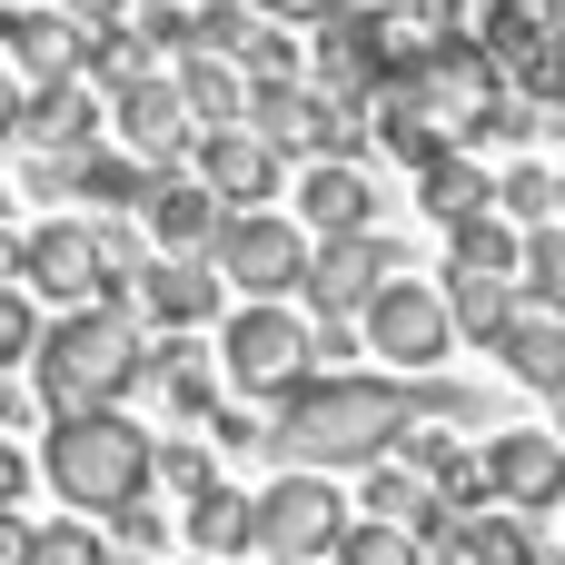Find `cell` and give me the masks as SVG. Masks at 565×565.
I'll use <instances>...</instances> for the list:
<instances>
[{"label":"cell","mask_w":565,"mask_h":565,"mask_svg":"<svg viewBox=\"0 0 565 565\" xmlns=\"http://www.w3.org/2000/svg\"><path fill=\"white\" fill-rule=\"evenodd\" d=\"M30 497V457H20V437H0V507H20Z\"/></svg>","instance_id":"cell-46"},{"label":"cell","mask_w":565,"mask_h":565,"mask_svg":"<svg viewBox=\"0 0 565 565\" xmlns=\"http://www.w3.org/2000/svg\"><path fill=\"white\" fill-rule=\"evenodd\" d=\"M179 536H189V556H248L258 546V497L248 487H199L189 507H179Z\"/></svg>","instance_id":"cell-21"},{"label":"cell","mask_w":565,"mask_h":565,"mask_svg":"<svg viewBox=\"0 0 565 565\" xmlns=\"http://www.w3.org/2000/svg\"><path fill=\"white\" fill-rule=\"evenodd\" d=\"M30 546H40V526L20 507H0V565H30Z\"/></svg>","instance_id":"cell-45"},{"label":"cell","mask_w":565,"mask_h":565,"mask_svg":"<svg viewBox=\"0 0 565 565\" xmlns=\"http://www.w3.org/2000/svg\"><path fill=\"white\" fill-rule=\"evenodd\" d=\"M149 70H159V50H149V40L129 30V20L89 30V60H79V79H89V89H109V99H119V89H139Z\"/></svg>","instance_id":"cell-30"},{"label":"cell","mask_w":565,"mask_h":565,"mask_svg":"<svg viewBox=\"0 0 565 565\" xmlns=\"http://www.w3.org/2000/svg\"><path fill=\"white\" fill-rule=\"evenodd\" d=\"M298 228L308 238H358L377 228V189L358 159H298Z\"/></svg>","instance_id":"cell-18"},{"label":"cell","mask_w":565,"mask_h":565,"mask_svg":"<svg viewBox=\"0 0 565 565\" xmlns=\"http://www.w3.org/2000/svg\"><path fill=\"white\" fill-rule=\"evenodd\" d=\"M189 179H199L218 209H268L278 179H288V159H278L258 129H199V139H189Z\"/></svg>","instance_id":"cell-14"},{"label":"cell","mask_w":565,"mask_h":565,"mask_svg":"<svg viewBox=\"0 0 565 565\" xmlns=\"http://www.w3.org/2000/svg\"><path fill=\"white\" fill-rule=\"evenodd\" d=\"M556 189H565V159H556Z\"/></svg>","instance_id":"cell-51"},{"label":"cell","mask_w":565,"mask_h":565,"mask_svg":"<svg viewBox=\"0 0 565 565\" xmlns=\"http://www.w3.org/2000/svg\"><path fill=\"white\" fill-rule=\"evenodd\" d=\"M328 565H427V536H407L387 516H348V536L328 546Z\"/></svg>","instance_id":"cell-33"},{"label":"cell","mask_w":565,"mask_h":565,"mask_svg":"<svg viewBox=\"0 0 565 565\" xmlns=\"http://www.w3.org/2000/svg\"><path fill=\"white\" fill-rule=\"evenodd\" d=\"M497 358H507V377H516V387L565 397V318H556V308H516V318H507V338H497Z\"/></svg>","instance_id":"cell-23"},{"label":"cell","mask_w":565,"mask_h":565,"mask_svg":"<svg viewBox=\"0 0 565 565\" xmlns=\"http://www.w3.org/2000/svg\"><path fill=\"white\" fill-rule=\"evenodd\" d=\"M159 189V159H139V149H79L70 159V199H89V209H139Z\"/></svg>","instance_id":"cell-26"},{"label":"cell","mask_w":565,"mask_h":565,"mask_svg":"<svg viewBox=\"0 0 565 565\" xmlns=\"http://www.w3.org/2000/svg\"><path fill=\"white\" fill-rule=\"evenodd\" d=\"M129 30H139V40L179 70V60L199 50V0H149V10H129Z\"/></svg>","instance_id":"cell-35"},{"label":"cell","mask_w":565,"mask_h":565,"mask_svg":"<svg viewBox=\"0 0 565 565\" xmlns=\"http://www.w3.org/2000/svg\"><path fill=\"white\" fill-rule=\"evenodd\" d=\"M199 487H218V477H209V447H189V437H169V447H159V497H179V507H189Z\"/></svg>","instance_id":"cell-39"},{"label":"cell","mask_w":565,"mask_h":565,"mask_svg":"<svg viewBox=\"0 0 565 565\" xmlns=\"http://www.w3.org/2000/svg\"><path fill=\"white\" fill-rule=\"evenodd\" d=\"M407 179H417V209H427L437 228H457V218L497 209V179H487V159H477V149H447V159H427V169H407Z\"/></svg>","instance_id":"cell-25"},{"label":"cell","mask_w":565,"mask_h":565,"mask_svg":"<svg viewBox=\"0 0 565 565\" xmlns=\"http://www.w3.org/2000/svg\"><path fill=\"white\" fill-rule=\"evenodd\" d=\"M268 30V10L258 0H199V50H218V60H248V40Z\"/></svg>","instance_id":"cell-36"},{"label":"cell","mask_w":565,"mask_h":565,"mask_svg":"<svg viewBox=\"0 0 565 565\" xmlns=\"http://www.w3.org/2000/svg\"><path fill=\"white\" fill-rule=\"evenodd\" d=\"M189 565H218V556H189Z\"/></svg>","instance_id":"cell-52"},{"label":"cell","mask_w":565,"mask_h":565,"mask_svg":"<svg viewBox=\"0 0 565 565\" xmlns=\"http://www.w3.org/2000/svg\"><path fill=\"white\" fill-rule=\"evenodd\" d=\"M358 338H367V358H387L397 377H427V367H437V358L457 348V318H447V288H437V278H387V288L367 298Z\"/></svg>","instance_id":"cell-10"},{"label":"cell","mask_w":565,"mask_h":565,"mask_svg":"<svg viewBox=\"0 0 565 565\" xmlns=\"http://www.w3.org/2000/svg\"><path fill=\"white\" fill-rule=\"evenodd\" d=\"M218 377H228V397L278 407L298 377H318V338H308V318H298L288 298H238L228 328H218Z\"/></svg>","instance_id":"cell-5"},{"label":"cell","mask_w":565,"mask_h":565,"mask_svg":"<svg viewBox=\"0 0 565 565\" xmlns=\"http://www.w3.org/2000/svg\"><path fill=\"white\" fill-rule=\"evenodd\" d=\"M0 278H20V238H10V218H0Z\"/></svg>","instance_id":"cell-48"},{"label":"cell","mask_w":565,"mask_h":565,"mask_svg":"<svg viewBox=\"0 0 565 565\" xmlns=\"http://www.w3.org/2000/svg\"><path fill=\"white\" fill-rule=\"evenodd\" d=\"M119 258H109V228L99 218H40V228H20V288L30 298H50V308H99V298H119Z\"/></svg>","instance_id":"cell-7"},{"label":"cell","mask_w":565,"mask_h":565,"mask_svg":"<svg viewBox=\"0 0 565 565\" xmlns=\"http://www.w3.org/2000/svg\"><path fill=\"white\" fill-rule=\"evenodd\" d=\"M387 278H407V258H397L377 228H358V238H318L298 298H308V318H367V298H377Z\"/></svg>","instance_id":"cell-13"},{"label":"cell","mask_w":565,"mask_h":565,"mask_svg":"<svg viewBox=\"0 0 565 565\" xmlns=\"http://www.w3.org/2000/svg\"><path fill=\"white\" fill-rule=\"evenodd\" d=\"M477 40H487V60L507 70L516 99L565 109V0H487Z\"/></svg>","instance_id":"cell-9"},{"label":"cell","mask_w":565,"mask_h":565,"mask_svg":"<svg viewBox=\"0 0 565 565\" xmlns=\"http://www.w3.org/2000/svg\"><path fill=\"white\" fill-rule=\"evenodd\" d=\"M348 536V497L318 467H288L278 487H258V556H328Z\"/></svg>","instance_id":"cell-11"},{"label":"cell","mask_w":565,"mask_h":565,"mask_svg":"<svg viewBox=\"0 0 565 565\" xmlns=\"http://www.w3.org/2000/svg\"><path fill=\"white\" fill-rule=\"evenodd\" d=\"M258 565H328V556H258Z\"/></svg>","instance_id":"cell-49"},{"label":"cell","mask_w":565,"mask_h":565,"mask_svg":"<svg viewBox=\"0 0 565 565\" xmlns=\"http://www.w3.org/2000/svg\"><path fill=\"white\" fill-rule=\"evenodd\" d=\"M0 40H10V70L40 89V79H79V60H89V30L70 20V10H50V0H10L0 10Z\"/></svg>","instance_id":"cell-17"},{"label":"cell","mask_w":565,"mask_h":565,"mask_svg":"<svg viewBox=\"0 0 565 565\" xmlns=\"http://www.w3.org/2000/svg\"><path fill=\"white\" fill-rule=\"evenodd\" d=\"M417 50V30L397 20V0H358V10H338V20H318V40H308V79L328 89V99H377V79L397 70Z\"/></svg>","instance_id":"cell-6"},{"label":"cell","mask_w":565,"mask_h":565,"mask_svg":"<svg viewBox=\"0 0 565 565\" xmlns=\"http://www.w3.org/2000/svg\"><path fill=\"white\" fill-rule=\"evenodd\" d=\"M20 119H30V79H20V70H0V149L20 139Z\"/></svg>","instance_id":"cell-44"},{"label":"cell","mask_w":565,"mask_h":565,"mask_svg":"<svg viewBox=\"0 0 565 565\" xmlns=\"http://www.w3.org/2000/svg\"><path fill=\"white\" fill-rule=\"evenodd\" d=\"M447 268H487V278H516V268H526V228H507L497 209H477V218H457V228H447Z\"/></svg>","instance_id":"cell-29"},{"label":"cell","mask_w":565,"mask_h":565,"mask_svg":"<svg viewBox=\"0 0 565 565\" xmlns=\"http://www.w3.org/2000/svg\"><path fill=\"white\" fill-rule=\"evenodd\" d=\"M30 387L50 417H89V407H119L129 387H149V338L129 328L119 298L99 308H60L40 328V358H30Z\"/></svg>","instance_id":"cell-3"},{"label":"cell","mask_w":565,"mask_h":565,"mask_svg":"<svg viewBox=\"0 0 565 565\" xmlns=\"http://www.w3.org/2000/svg\"><path fill=\"white\" fill-rule=\"evenodd\" d=\"M30 565H109L99 516H50V526H40V546H30Z\"/></svg>","instance_id":"cell-38"},{"label":"cell","mask_w":565,"mask_h":565,"mask_svg":"<svg viewBox=\"0 0 565 565\" xmlns=\"http://www.w3.org/2000/svg\"><path fill=\"white\" fill-rule=\"evenodd\" d=\"M308 338H318V367L358 358V318H308Z\"/></svg>","instance_id":"cell-41"},{"label":"cell","mask_w":565,"mask_h":565,"mask_svg":"<svg viewBox=\"0 0 565 565\" xmlns=\"http://www.w3.org/2000/svg\"><path fill=\"white\" fill-rule=\"evenodd\" d=\"M0 218H10V199H0Z\"/></svg>","instance_id":"cell-53"},{"label":"cell","mask_w":565,"mask_h":565,"mask_svg":"<svg viewBox=\"0 0 565 565\" xmlns=\"http://www.w3.org/2000/svg\"><path fill=\"white\" fill-rule=\"evenodd\" d=\"M427 565H536V546H526V526H516V516H487V507H467V516H437Z\"/></svg>","instance_id":"cell-22"},{"label":"cell","mask_w":565,"mask_h":565,"mask_svg":"<svg viewBox=\"0 0 565 565\" xmlns=\"http://www.w3.org/2000/svg\"><path fill=\"white\" fill-rule=\"evenodd\" d=\"M40 477L60 487L70 516H119V507L159 497V437H149L129 407L50 417V427H40Z\"/></svg>","instance_id":"cell-4"},{"label":"cell","mask_w":565,"mask_h":565,"mask_svg":"<svg viewBox=\"0 0 565 565\" xmlns=\"http://www.w3.org/2000/svg\"><path fill=\"white\" fill-rule=\"evenodd\" d=\"M526 308V288L516 278H487V268H447V318H457V338H507V318Z\"/></svg>","instance_id":"cell-27"},{"label":"cell","mask_w":565,"mask_h":565,"mask_svg":"<svg viewBox=\"0 0 565 565\" xmlns=\"http://www.w3.org/2000/svg\"><path fill=\"white\" fill-rule=\"evenodd\" d=\"M268 20H288V30H318V20H338V10H358V0H258Z\"/></svg>","instance_id":"cell-42"},{"label":"cell","mask_w":565,"mask_h":565,"mask_svg":"<svg viewBox=\"0 0 565 565\" xmlns=\"http://www.w3.org/2000/svg\"><path fill=\"white\" fill-rule=\"evenodd\" d=\"M129 298H139L149 328L189 338V328H209V318L228 308V278H218L209 258H139V268H129Z\"/></svg>","instance_id":"cell-15"},{"label":"cell","mask_w":565,"mask_h":565,"mask_svg":"<svg viewBox=\"0 0 565 565\" xmlns=\"http://www.w3.org/2000/svg\"><path fill=\"white\" fill-rule=\"evenodd\" d=\"M0 10H10V0H0Z\"/></svg>","instance_id":"cell-54"},{"label":"cell","mask_w":565,"mask_h":565,"mask_svg":"<svg viewBox=\"0 0 565 565\" xmlns=\"http://www.w3.org/2000/svg\"><path fill=\"white\" fill-rule=\"evenodd\" d=\"M169 79H179V99H189V119H199V129H248V70H238V60L189 50Z\"/></svg>","instance_id":"cell-24"},{"label":"cell","mask_w":565,"mask_h":565,"mask_svg":"<svg viewBox=\"0 0 565 565\" xmlns=\"http://www.w3.org/2000/svg\"><path fill=\"white\" fill-rule=\"evenodd\" d=\"M149 387H159V397H169V417H189V427H199V417L218 407V377L199 367V348H189V338L149 348Z\"/></svg>","instance_id":"cell-31"},{"label":"cell","mask_w":565,"mask_h":565,"mask_svg":"<svg viewBox=\"0 0 565 565\" xmlns=\"http://www.w3.org/2000/svg\"><path fill=\"white\" fill-rule=\"evenodd\" d=\"M417 427V387L407 377H377V367H318L278 397L268 417V447L288 467H318V477H367L377 457H397V437Z\"/></svg>","instance_id":"cell-2"},{"label":"cell","mask_w":565,"mask_h":565,"mask_svg":"<svg viewBox=\"0 0 565 565\" xmlns=\"http://www.w3.org/2000/svg\"><path fill=\"white\" fill-rule=\"evenodd\" d=\"M367 516H387V526H407V536H437V477L427 467H397V457H377L367 467Z\"/></svg>","instance_id":"cell-28"},{"label":"cell","mask_w":565,"mask_h":565,"mask_svg":"<svg viewBox=\"0 0 565 565\" xmlns=\"http://www.w3.org/2000/svg\"><path fill=\"white\" fill-rule=\"evenodd\" d=\"M487 497L507 516H556L565 507V437L556 427H487Z\"/></svg>","instance_id":"cell-12"},{"label":"cell","mask_w":565,"mask_h":565,"mask_svg":"<svg viewBox=\"0 0 565 565\" xmlns=\"http://www.w3.org/2000/svg\"><path fill=\"white\" fill-rule=\"evenodd\" d=\"M497 218H507V228H546V218H565L556 169H546V159H516V169L497 179Z\"/></svg>","instance_id":"cell-32"},{"label":"cell","mask_w":565,"mask_h":565,"mask_svg":"<svg viewBox=\"0 0 565 565\" xmlns=\"http://www.w3.org/2000/svg\"><path fill=\"white\" fill-rule=\"evenodd\" d=\"M60 10H70L79 30H109V20H129V0H60Z\"/></svg>","instance_id":"cell-47"},{"label":"cell","mask_w":565,"mask_h":565,"mask_svg":"<svg viewBox=\"0 0 565 565\" xmlns=\"http://www.w3.org/2000/svg\"><path fill=\"white\" fill-rule=\"evenodd\" d=\"M556 437H565V397H556Z\"/></svg>","instance_id":"cell-50"},{"label":"cell","mask_w":565,"mask_h":565,"mask_svg":"<svg viewBox=\"0 0 565 565\" xmlns=\"http://www.w3.org/2000/svg\"><path fill=\"white\" fill-rule=\"evenodd\" d=\"M556 516H565V507H556Z\"/></svg>","instance_id":"cell-55"},{"label":"cell","mask_w":565,"mask_h":565,"mask_svg":"<svg viewBox=\"0 0 565 565\" xmlns=\"http://www.w3.org/2000/svg\"><path fill=\"white\" fill-rule=\"evenodd\" d=\"M109 119H119V149H139V159H159V169H179V159H189V139H199V119H189V99H179V79H169V70H149L139 89H119V99H109Z\"/></svg>","instance_id":"cell-16"},{"label":"cell","mask_w":565,"mask_h":565,"mask_svg":"<svg viewBox=\"0 0 565 565\" xmlns=\"http://www.w3.org/2000/svg\"><path fill=\"white\" fill-rule=\"evenodd\" d=\"M40 308H30V288H10L0 278V377H30V358H40Z\"/></svg>","instance_id":"cell-37"},{"label":"cell","mask_w":565,"mask_h":565,"mask_svg":"<svg viewBox=\"0 0 565 565\" xmlns=\"http://www.w3.org/2000/svg\"><path fill=\"white\" fill-rule=\"evenodd\" d=\"M546 119H556V109L516 99L477 30L417 40V50L377 79V99H367V129H377V149H387L397 169H427V159H447V149H487V139H526V129H546Z\"/></svg>","instance_id":"cell-1"},{"label":"cell","mask_w":565,"mask_h":565,"mask_svg":"<svg viewBox=\"0 0 565 565\" xmlns=\"http://www.w3.org/2000/svg\"><path fill=\"white\" fill-rule=\"evenodd\" d=\"M20 139H30L40 159H79V149H99V89H89V79H40Z\"/></svg>","instance_id":"cell-20"},{"label":"cell","mask_w":565,"mask_h":565,"mask_svg":"<svg viewBox=\"0 0 565 565\" xmlns=\"http://www.w3.org/2000/svg\"><path fill=\"white\" fill-rule=\"evenodd\" d=\"M139 218H149V238H159V258H209V238H218V199L189 179V169H159V189L139 199Z\"/></svg>","instance_id":"cell-19"},{"label":"cell","mask_w":565,"mask_h":565,"mask_svg":"<svg viewBox=\"0 0 565 565\" xmlns=\"http://www.w3.org/2000/svg\"><path fill=\"white\" fill-rule=\"evenodd\" d=\"M30 417H50V407H40V387H20V377H0V427H10V437H20V427H30Z\"/></svg>","instance_id":"cell-43"},{"label":"cell","mask_w":565,"mask_h":565,"mask_svg":"<svg viewBox=\"0 0 565 565\" xmlns=\"http://www.w3.org/2000/svg\"><path fill=\"white\" fill-rule=\"evenodd\" d=\"M308 258H318V238L278 209H228L218 238H209V268L228 278V298H298Z\"/></svg>","instance_id":"cell-8"},{"label":"cell","mask_w":565,"mask_h":565,"mask_svg":"<svg viewBox=\"0 0 565 565\" xmlns=\"http://www.w3.org/2000/svg\"><path fill=\"white\" fill-rule=\"evenodd\" d=\"M99 526H109V536H119V546H129V556H149V546H159V536H169V516H159V507H149V497H139V507H119V516H99Z\"/></svg>","instance_id":"cell-40"},{"label":"cell","mask_w":565,"mask_h":565,"mask_svg":"<svg viewBox=\"0 0 565 565\" xmlns=\"http://www.w3.org/2000/svg\"><path fill=\"white\" fill-rule=\"evenodd\" d=\"M516 288H526V308H556V318H565V218L526 228V268H516Z\"/></svg>","instance_id":"cell-34"}]
</instances>
